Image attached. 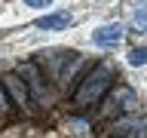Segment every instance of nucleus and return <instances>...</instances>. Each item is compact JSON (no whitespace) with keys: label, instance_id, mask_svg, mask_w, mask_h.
<instances>
[{"label":"nucleus","instance_id":"obj_1","mask_svg":"<svg viewBox=\"0 0 147 138\" xmlns=\"http://www.w3.org/2000/svg\"><path fill=\"white\" fill-rule=\"evenodd\" d=\"M110 83H113V68H110V64H95V68L83 77L80 89L74 92V104H77V108L98 104L101 95L110 89Z\"/></svg>","mask_w":147,"mask_h":138},{"label":"nucleus","instance_id":"obj_2","mask_svg":"<svg viewBox=\"0 0 147 138\" xmlns=\"http://www.w3.org/2000/svg\"><path fill=\"white\" fill-rule=\"evenodd\" d=\"M132 108H135V92L129 86H119L107 98V104L101 108V117H113V114H123V110H132Z\"/></svg>","mask_w":147,"mask_h":138},{"label":"nucleus","instance_id":"obj_3","mask_svg":"<svg viewBox=\"0 0 147 138\" xmlns=\"http://www.w3.org/2000/svg\"><path fill=\"white\" fill-rule=\"evenodd\" d=\"M18 80L25 83V89H31V95H34L37 101H46V86H43L40 71H37L34 64H22V68H18Z\"/></svg>","mask_w":147,"mask_h":138},{"label":"nucleus","instance_id":"obj_4","mask_svg":"<svg viewBox=\"0 0 147 138\" xmlns=\"http://www.w3.org/2000/svg\"><path fill=\"white\" fill-rule=\"evenodd\" d=\"M80 64H83V58L77 52H58V55H55V80H58V83H67Z\"/></svg>","mask_w":147,"mask_h":138},{"label":"nucleus","instance_id":"obj_5","mask_svg":"<svg viewBox=\"0 0 147 138\" xmlns=\"http://www.w3.org/2000/svg\"><path fill=\"white\" fill-rule=\"evenodd\" d=\"M123 40V28L119 25H101L95 34H92V43L101 46V49H110V46H117Z\"/></svg>","mask_w":147,"mask_h":138},{"label":"nucleus","instance_id":"obj_6","mask_svg":"<svg viewBox=\"0 0 147 138\" xmlns=\"http://www.w3.org/2000/svg\"><path fill=\"white\" fill-rule=\"evenodd\" d=\"M67 25H71V16H67V12L43 16L40 22H37V28H40V31H58V28H67Z\"/></svg>","mask_w":147,"mask_h":138},{"label":"nucleus","instance_id":"obj_7","mask_svg":"<svg viewBox=\"0 0 147 138\" xmlns=\"http://www.w3.org/2000/svg\"><path fill=\"white\" fill-rule=\"evenodd\" d=\"M3 83L9 86V92H12V98H16L18 104H25V108H28V98H31V95H28L25 83L18 80V74H9V77H3Z\"/></svg>","mask_w":147,"mask_h":138},{"label":"nucleus","instance_id":"obj_8","mask_svg":"<svg viewBox=\"0 0 147 138\" xmlns=\"http://www.w3.org/2000/svg\"><path fill=\"white\" fill-rule=\"evenodd\" d=\"M144 62H147V49H144V46H135V49H129V64L141 68Z\"/></svg>","mask_w":147,"mask_h":138},{"label":"nucleus","instance_id":"obj_9","mask_svg":"<svg viewBox=\"0 0 147 138\" xmlns=\"http://www.w3.org/2000/svg\"><path fill=\"white\" fill-rule=\"evenodd\" d=\"M132 22L144 31V0H138V3H135V9H132Z\"/></svg>","mask_w":147,"mask_h":138},{"label":"nucleus","instance_id":"obj_10","mask_svg":"<svg viewBox=\"0 0 147 138\" xmlns=\"http://www.w3.org/2000/svg\"><path fill=\"white\" fill-rule=\"evenodd\" d=\"M28 6H49V3H52V0H25Z\"/></svg>","mask_w":147,"mask_h":138},{"label":"nucleus","instance_id":"obj_11","mask_svg":"<svg viewBox=\"0 0 147 138\" xmlns=\"http://www.w3.org/2000/svg\"><path fill=\"white\" fill-rule=\"evenodd\" d=\"M6 104L9 101H6V95H3V89H0V110H6Z\"/></svg>","mask_w":147,"mask_h":138}]
</instances>
